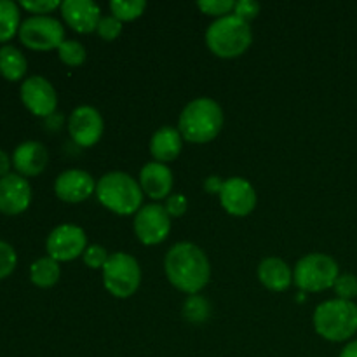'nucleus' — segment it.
Returning <instances> with one entry per match:
<instances>
[{
    "mask_svg": "<svg viewBox=\"0 0 357 357\" xmlns=\"http://www.w3.org/2000/svg\"><path fill=\"white\" fill-rule=\"evenodd\" d=\"M166 278L178 291L197 295L208 286L211 265L204 251L194 243H176L164 258Z\"/></svg>",
    "mask_w": 357,
    "mask_h": 357,
    "instance_id": "1",
    "label": "nucleus"
},
{
    "mask_svg": "<svg viewBox=\"0 0 357 357\" xmlns=\"http://www.w3.org/2000/svg\"><path fill=\"white\" fill-rule=\"evenodd\" d=\"M223 110L211 98L192 100L178 119V131L188 143H209L222 132Z\"/></svg>",
    "mask_w": 357,
    "mask_h": 357,
    "instance_id": "2",
    "label": "nucleus"
},
{
    "mask_svg": "<svg viewBox=\"0 0 357 357\" xmlns=\"http://www.w3.org/2000/svg\"><path fill=\"white\" fill-rule=\"evenodd\" d=\"M139 181L122 171L103 174L96 183V197L103 208L119 216L136 215L143 204Z\"/></svg>",
    "mask_w": 357,
    "mask_h": 357,
    "instance_id": "3",
    "label": "nucleus"
},
{
    "mask_svg": "<svg viewBox=\"0 0 357 357\" xmlns=\"http://www.w3.org/2000/svg\"><path fill=\"white\" fill-rule=\"evenodd\" d=\"M253 42V31L250 23L237 16L215 20L206 30V45L215 56L223 59H234L243 56Z\"/></svg>",
    "mask_w": 357,
    "mask_h": 357,
    "instance_id": "4",
    "label": "nucleus"
},
{
    "mask_svg": "<svg viewBox=\"0 0 357 357\" xmlns=\"http://www.w3.org/2000/svg\"><path fill=\"white\" fill-rule=\"evenodd\" d=\"M314 330L328 342H345L357 333V305L349 300H326L314 310Z\"/></svg>",
    "mask_w": 357,
    "mask_h": 357,
    "instance_id": "5",
    "label": "nucleus"
},
{
    "mask_svg": "<svg viewBox=\"0 0 357 357\" xmlns=\"http://www.w3.org/2000/svg\"><path fill=\"white\" fill-rule=\"evenodd\" d=\"M340 275L338 264L324 253H310L300 258L293 271V282L302 293H319L333 288Z\"/></svg>",
    "mask_w": 357,
    "mask_h": 357,
    "instance_id": "6",
    "label": "nucleus"
},
{
    "mask_svg": "<svg viewBox=\"0 0 357 357\" xmlns=\"http://www.w3.org/2000/svg\"><path fill=\"white\" fill-rule=\"evenodd\" d=\"M103 272V286L115 298H129L142 284V267L138 260L124 251L110 255Z\"/></svg>",
    "mask_w": 357,
    "mask_h": 357,
    "instance_id": "7",
    "label": "nucleus"
},
{
    "mask_svg": "<svg viewBox=\"0 0 357 357\" xmlns=\"http://www.w3.org/2000/svg\"><path fill=\"white\" fill-rule=\"evenodd\" d=\"M20 40L33 51L58 49L65 38V28L52 16H30L21 23Z\"/></svg>",
    "mask_w": 357,
    "mask_h": 357,
    "instance_id": "8",
    "label": "nucleus"
},
{
    "mask_svg": "<svg viewBox=\"0 0 357 357\" xmlns=\"http://www.w3.org/2000/svg\"><path fill=\"white\" fill-rule=\"evenodd\" d=\"M136 239L145 246H157L171 232V216L162 204L142 206L132 222Z\"/></svg>",
    "mask_w": 357,
    "mask_h": 357,
    "instance_id": "9",
    "label": "nucleus"
},
{
    "mask_svg": "<svg viewBox=\"0 0 357 357\" xmlns=\"http://www.w3.org/2000/svg\"><path fill=\"white\" fill-rule=\"evenodd\" d=\"M87 248V236L79 225L61 223L51 230L45 241L47 257L59 261H72L82 257Z\"/></svg>",
    "mask_w": 357,
    "mask_h": 357,
    "instance_id": "10",
    "label": "nucleus"
},
{
    "mask_svg": "<svg viewBox=\"0 0 357 357\" xmlns=\"http://www.w3.org/2000/svg\"><path fill=\"white\" fill-rule=\"evenodd\" d=\"M105 131V122L98 108L91 105H80L70 114L68 132L70 138L82 149L94 146L101 139Z\"/></svg>",
    "mask_w": 357,
    "mask_h": 357,
    "instance_id": "11",
    "label": "nucleus"
},
{
    "mask_svg": "<svg viewBox=\"0 0 357 357\" xmlns=\"http://www.w3.org/2000/svg\"><path fill=\"white\" fill-rule=\"evenodd\" d=\"M20 96L24 107L37 117H51L58 107V94L45 77L31 75L23 80Z\"/></svg>",
    "mask_w": 357,
    "mask_h": 357,
    "instance_id": "12",
    "label": "nucleus"
},
{
    "mask_svg": "<svg viewBox=\"0 0 357 357\" xmlns=\"http://www.w3.org/2000/svg\"><path fill=\"white\" fill-rule=\"evenodd\" d=\"M222 208L232 216H248L257 208V190L253 185L241 176H232L225 180L222 192H220Z\"/></svg>",
    "mask_w": 357,
    "mask_h": 357,
    "instance_id": "13",
    "label": "nucleus"
},
{
    "mask_svg": "<svg viewBox=\"0 0 357 357\" xmlns=\"http://www.w3.org/2000/svg\"><path fill=\"white\" fill-rule=\"evenodd\" d=\"M94 178L84 169H66L56 178L54 194L68 204H79L96 194Z\"/></svg>",
    "mask_w": 357,
    "mask_h": 357,
    "instance_id": "14",
    "label": "nucleus"
},
{
    "mask_svg": "<svg viewBox=\"0 0 357 357\" xmlns=\"http://www.w3.org/2000/svg\"><path fill=\"white\" fill-rule=\"evenodd\" d=\"M31 202V187L26 178L17 173H9L0 178V213L20 215L26 211Z\"/></svg>",
    "mask_w": 357,
    "mask_h": 357,
    "instance_id": "15",
    "label": "nucleus"
},
{
    "mask_svg": "<svg viewBox=\"0 0 357 357\" xmlns=\"http://www.w3.org/2000/svg\"><path fill=\"white\" fill-rule=\"evenodd\" d=\"M61 16L77 33H93L101 20V10L91 0H65L61 2Z\"/></svg>",
    "mask_w": 357,
    "mask_h": 357,
    "instance_id": "16",
    "label": "nucleus"
},
{
    "mask_svg": "<svg viewBox=\"0 0 357 357\" xmlns=\"http://www.w3.org/2000/svg\"><path fill=\"white\" fill-rule=\"evenodd\" d=\"M174 178L169 167L160 162H146L139 171V187L153 201H162L171 195Z\"/></svg>",
    "mask_w": 357,
    "mask_h": 357,
    "instance_id": "17",
    "label": "nucleus"
},
{
    "mask_svg": "<svg viewBox=\"0 0 357 357\" xmlns=\"http://www.w3.org/2000/svg\"><path fill=\"white\" fill-rule=\"evenodd\" d=\"M49 162V153L42 143L28 139L20 143L13 152V166L21 176H37L45 169Z\"/></svg>",
    "mask_w": 357,
    "mask_h": 357,
    "instance_id": "18",
    "label": "nucleus"
},
{
    "mask_svg": "<svg viewBox=\"0 0 357 357\" xmlns=\"http://www.w3.org/2000/svg\"><path fill=\"white\" fill-rule=\"evenodd\" d=\"M181 149H183V138H181L180 131L171 126H162L160 129H157L150 139V153L155 162H173L180 157Z\"/></svg>",
    "mask_w": 357,
    "mask_h": 357,
    "instance_id": "19",
    "label": "nucleus"
},
{
    "mask_svg": "<svg viewBox=\"0 0 357 357\" xmlns=\"http://www.w3.org/2000/svg\"><path fill=\"white\" fill-rule=\"evenodd\" d=\"M258 281L275 293L286 291L293 282V272L281 258H265L258 265Z\"/></svg>",
    "mask_w": 357,
    "mask_h": 357,
    "instance_id": "20",
    "label": "nucleus"
},
{
    "mask_svg": "<svg viewBox=\"0 0 357 357\" xmlns=\"http://www.w3.org/2000/svg\"><path fill=\"white\" fill-rule=\"evenodd\" d=\"M28 61L24 58L23 52L14 45L6 44L0 47V75L3 79L16 82V80L23 79L26 73Z\"/></svg>",
    "mask_w": 357,
    "mask_h": 357,
    "instance_id": "21",
    "label": "nucleus"
},
{
    "mask_svg": "<svg viewBox=\"0 0 357 357\" xmlns=\"http://www.w3.org/2000/svg\"><path fill=\"white\" fill-rule=\"evenodd\" d=\"M61 278V268L51 257H42L30 265V279L38 288H52Z\"/></svg>",
    "mask_w": 357,
    "mask_h": 357,
    "instance_id": "22",
    "label": "nucleus"
},
{
    "mask_svg": "<svg viewBox=\"0 0 357 357\" xmlns=\"http://www.w3.org/2000/svg\"><path fill=\"white\" fill-rule=\"evenodd\" d=\"M20 6L13 0H0V42H7L20 31Z\"/></svg>",
    "mask_w": 357,
    "mask_h": 357,
    "instance_id": "23",
    "label": "nucleus"
},
{
    "mask_svg": "<svg viewBox=\"0 0 357 357\" xmlns=\"http://www.w3.org/2000/svg\"><path fill=\"white\" fill-rule=\"evenodd\" d=\"M146 2L145 0H112L110 2V13L112 16L117 17L122 23H128V21H135L145 13Z\"/></svg>",
    "mask_w": 357,
    "mask_h": 357,
    "instance_id": "24",
    "label": "nucleus"
},
{
    "mask_svg": "<svg viewBox=\"0 0 357 357\" xmlns=\"http://www.w3.org/2000/svg\"><path fill=\"white\" fill-rule=\"evenodd\" d=\"M209 314H211V305L201 295L188 296L187 302L183 303V317L188 323L202 324L204 321H208Z\"/></svg>",
    "mask_w": 357,
    "mask_h": 357,
    "instance_id": "25",
    "label": "nucleus"
},
{
    "mask_svg": "<svg viewBox=\"0 0 357 357\" xmlns=\"http://www.w3.org/2000/svg\"><path fill=\"white\" fill-rule=\"evenodd\" d=\"M58 56L66 66H80L87 58L86 47L79 40L66 38L58 47Z\"/></svg>",
    "mask_w": 357,
    "mask_h": 357,
    "instance_id": "26",
    "label": "nucleus"
},
{
    "mask_svg": "<svg viewBox=\"0 0 357 357\" xmlns=\"http://www.w3.org/2000/svg\"><path fill=\"white\" fill-rule=\"evenodd\" d=\"M197 7L208 16H215L216 20H220L234 13L236 2L234 0H201L197 2Z\"/></svg>",
    "mask_w": 357,
    "mask_h": 357,
    "instance_id": "27",
    "label": "nucleus"
},
{
    "mask_svg": "<svg viewBox=\"0 0 357 357\" xmlns=\"http://www.w3.org/2000/svg\"><path fill=\"white\" fill-rule=\"evenodd\" d=\"M333 289L337 293V298L352 302L357 296V278L354 274H340Z\"/></svg>",
    "mask_w": 357,
    "mask_h": 357,
    "instance_id": "28",
    "label": "nucleus"
},
{
    "mask_svg": "<svg viewBox=\"0 0 357 357\" xmlns=\"http://www.w3.org/2000/svg\"><path fill=\"white\" fill-rule=\"evenodd\" d=\"M96 31L103 40L114 42L115 38H119V35L122 33V21H119L117 17L112 16V14L110 16H101Z\"/></svg>",
    "mask_w": 357,
    "mask_h": 357,
    "instance_id": "29",
    "label": "nucleus"
},
{
    "mask_svg": "<svg viewBox=\"0 0 357 357\" xmlns=\"http://www.w3.org/2000/svg\"><path fill=\"white\" fill-rule=\"evenodd\" d=\"M108 258H110V255H108L107 248L100 246V244H91V246L86 248L82 255L84 264L89 268H103Z\"/></svg>",
    "mask_w": 357,
    "mask_h": 357,
    "instance_id": "30",
    "label": "nucleus"
},
{
    "mask_svg": "<svg viewBox=\"0 0 357 357\" xmlns=\"http://www.w3.org/2000/svg\"><path fill=\"white\" fill-rule=\"evenodd\" d=\"M17 264V255L14 248L6 241H0V279H6L13 274Z\"/></svg>",
    "mask_w": 357,
    "mask_h": 357,
    "instance_id": "31",
    "label": "nucleus"
},
{
    "mask_svg": "<svg viewBox=\"0 0 357 357\" xmlns=\"http://www.w3.org/2000/svg\"><path fill=\"white\" fill-rule=\"evenodd\" d=\"M20 6L33 16H49V13L61 7V2L58 0H21Z\"/></svg>",
    "mask_w": 357,
    "mask_h": 357,
    "instance_id": "32",
    "label": "nucleus"
},
{
    "mask_svg": "<svg viewBox=\"0 0 357 357\" xmlns=\"http://www.w3.org/2000/svg\"><path fill=\"white\" fill-rule=\"evenodd\" d=\"M232 14L239 17V20L250 23V21H253L260 14V3L255 2V0H239V2H236Z\"/></svg>",
    "mask_w": 357,
    "mask_h": 357,
    "instance_id": "33",
    "label": "nucleus"
},
{
    "mask_svg": "<svg viewBox=\"0 0 357 357\" xmlns=\"http://www.w3.org/2000/svg\"><path fill=\"white\" fill-rule=\"evenodd\" d=\"M164 208H166L167 215H169L171 218H180V216H183L185 213H187L188 201L183 194H171L169 197L166 199Z\"/></svg>",
    "mask_w": 357,
    "mask_h": 357,
    "instance_id": "34",
    "label": "nucleus"
},
{
    "mask_svg": "<svg viewBox=\"0 0 357 357\" xmlns=\"http://www.w3.org/2000/svg\"><path fill=\"white\" fill-rule=\"evenodd\" d=\"M223 183H225V180H222L220 176H215V174H213V176L206 178L202 187H204V190L208 192V194L220 195V192H222V188H223Z\"/></svg>",
    "mask_w": 357,
    "mask_h": 357,
    "instance_id": "35",
    "label": "nucleus"
},
{
    "mask_svg": "<svg viewBox=\"0 0 357 357\" xmlns=\"http://www.w3.org/2000/svg\"><path fill=\"white\" fill-rule=\"evenodd\" d=\"M10 164H13V159L0 149V178L7 176L10 169Z\"/></svg>",
    "mask_w": 357,
    "mask_h": 357,
    "instance_id": "36",
    "label": "nucleus"
},
{
    "mask_svg": "<svg viewBox=\"0 0 357 357\" xmlns=\"http://www.w3.org/2000/svg\"><path fill=\"white\" fill-rule=\"evenodd\" d=\"M338 357H357V340L349 342V344L342 349L340 356Z\"/></svg>",
    "mask_w": 357,
    "mask_h": 357,
    "instance_id": "37",
    "label": "nucleus"
}]
</instances>
